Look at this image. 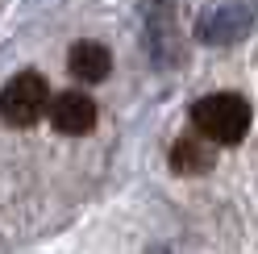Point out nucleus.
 Masks as SVG:
<instances>
[{"mask_svg": "<svg viewBox=\"0 0 258 254\" xmlns=\"http://www.w3.org/2000/svg\"><path fill=\"white\" fill-rule=\"evenodd\" d=\"M42 113H50V88L38 71H21L0 88V121L13 130L34 125Z\"/></svg>", "mask_w": 258, "mask_h": 254, "instance_id": "f03ea898", "label": "nucleus"}, {"mask_svg": "<svg viewBox=\"0 0 258 254\" xmlns=\"http://www.w3.org/2000/svg\"><path fill=\"white\" fill-rule=\"evenodd\" d=\"M191 121H196V134H204L208 142H217V146H237V142L250 134L254 113H250L246 96H237V92H213V96L191 104Z\"/></svg>", "mask_w": 258, "mask_h": 254, "instance_id": "f257e3e1", "label": "nucleus"}, {"mask_svg": "<svg viewBox=\"0 0 258 254\" xmlns=\"http://www.w3.org/2000/svg\"><path fill=\"white\" fill-rule=\"evenodd\" d=\"M67 67H71L75 79H84V84H100L112 71V54L100 42H75L71 54H67Z\"/></svg>", "mask_w": 258, "mask_h": 254, "instance_id": "423d86ee", "label": "nucleus"}, {"mask_svg": "<svg viewBox=\"0 0 258 254\" xmlns=\"http://www.w3.org/2000/svg\"><path fill=\"white\" fill-rule=\"evenodd\" d=\"M258 21V0H221L208 5L196 21V38L208 46H225V42H241Z\"/></svg>", "mask_w": 258, "mask_h": 254, "instance_id": "7ed1b4c3", "label": "nucleus"}, {"mask_svg": "<svg viewBox=\"0 0 258 254\" xmlns=\"http://www.w3.org/2000/svg\"><path fill=\"white\" fill-rule=\"evenodd\" d=\"M50 121L58 134H88L96 125V100L88 92H62L50 100Z\"/></svg>", "mask_w": 258, "mask_h": 254, "instance_id": "20e7f679", "label": "nucleus"}, {"mask_svg": "<svg viewBox=\"0 0 258 254\" xmlns=\"http://www.w3.org/2000/svg\"><path fill=\"white\" fill-rule=\"evenodd\" d=\"M217 167V142L200 138H179L171 146V171L175 175H208Z\"/></svg>", "mask_w": 258, "mask_h": 254, "instance_id": "39448f33", "label": "nucleus"}]
</instances>
